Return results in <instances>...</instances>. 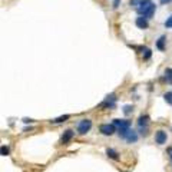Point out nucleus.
<instances>
[{
    "instance_id": "10",
    "label": "nucleus",
    "mask_w": 172,
    "mask_h": 172,
    "mask_svg": "<svg viewBox=\"0 0 172 172\" xmlns=\"http://www.w3.org/2000/svg\"><path fill=\"white\" fill-rule=\"evenodd\" d=\"M148 120H149V118H148L146 115H142V116L138 119L139 128H146V126H148Z\"/></svg>"
},
{
    "instance_id": "21",
    "label": "nucleus",
    "mask_w": 172,
    "mask_h": 172,
    "mask_svg": "<svg viewBox=\"0 0 172 172\" xmlns=\"http://www.w3.org/2000/svg\"><path fill=\"white\" fill-rule=\"evenodd\" d=\"M139 3H141V0H131V1H129V4H131V6H135V7H138Z\"/></svg>"
},
{
    "instance_id": "20",
    "label": "nucleus",
    "mask_w": 172,
    "mask_h": 172,
    "mask_svg": "<svg viewBox=\"0 0 172 172\" xmlns=\"http://www.w3.org/2000/svg\"><path fill=\"white\" fill-rule=\"evenodd\" d=\"M1 155H3V156H6V155H9V148H7V146H1Z\"/></svg>"
},
{
    "instance_id": "19",
    "label": "nucleus",
    "mask_w": 172,
    "mask_h": 172,
    "mask_svg": "<svg viewBox=\"0 0 172 172\" xmlns=\"http://www.w3.org/2000/svg\"><path fill=\"white\" fill-rule=\"evenodd\" d=\"M132 111H133V108H132L131 105H126L125 108H123V112H125V115H129V113L132 112Z\"/></svg>"
},
{
    "instance_id": "13",
    "label": "nucleus",
    "mask_w": 172,
    "mask_h": 172,
    "mask_svg": "<svg viewBox=\"0 0 172 172\" xmlns=\"http://www.w3.org/2000/svg\"><path fill=\"white\" fill-rule=\"evenodd\" d=\"M106 155H108L109 158H112V159H119V156H118L119 153L116 152V151H113V149H111V148L106 149Z\"/></svg>"
},
{
    "instance_id": "16",
    "label": "nucleus",
    "mask_w": 172,
    "mask_h": 172,
    "mask_svg": "<svg viewBox=\"0 0 172 172\" xmlns=\"http://www.w3.org/2000/svg\"><path fill=\"white\" fill-rule=\"evenodd\" d=\"M164 25H165L166 29H172V14L165 20V23H164Z\"/></svg>"
},
{
    "instance_id": "23",
    "label": "nucleus",
    "mask_w": 172,
    "mask_h": 172,
    "mask_svg": "<svg viewBox=\"0 0 172 172\" xmlns=\"http://www.w3.org/2000/svg\"><path fill=\"white\" fill-rule=\"evenodd\" d=\"M168 155H169V158L172 159V148H169V149H168Z\"/></svg>"
},
{
    "instance_id": "9",
    "label": "nucleus",
    "mask_w": 172,
    "mask_h": 172,
    "mask_svg": "<svg viewBox=\"0 0 172 172\" xmlns=\"http://www.w3.org/2000/svg\"><path fill=\"white\" fill-rule=\"evenodd\" d=\"M155 10H156V6H155V4H151V6L148 7V9H146V12L144 14H142V16H145L146 19H151V17H152L153 16V13H155Z\"/></svg>"
},
{
    "instance_id": "7",
    "label": "nucleus",
    "mask_w": 172,
    "mask_h": 172,
    "mask_svg": "<svg viewBox=\"0 0 172 172\" xmlns=\"http://www.w3.org/2000/svg\"><path fill=\"white\" fill-rule=\"evenodd\" d=\"M73 131H70V129H67V131H65V133H63V136H62V139H60V142L62 144H66V142H69L70 139L73 138Z\"/></svg>"
},
{
    "instance_id": "18",
    "label": "nucleus",
    "mask_w": 172,
    "mask_h": 172,
    "mask_svg": "<svg viewBox=\"0 0 172 172\" xmlns=\"http://www.w3.org/2000/svg\"><path fill=\"white\" fill-rule=\"evenodd\" d=\"M144 59L145 60H148L149 58H151V55H152V52H151V49H144Z\"/></svg>"
},
{
    "instance_id": "2",
    "label": "nucleus",
    "mask_w": 172,
    "mask_h": 172,
    "mask_svg": "<svg viewBox=\"0 0 172 172\" xmlns=\"http://www.w3.org/2000/svg\"><path fill=\"white\" fill-rule=\"evenodd\" d=\"M100 133H103L106 136H109V135H113V133L116 132V129H115V125H109V123H105V125H100L99 128Z\"/></svg>"
},
{
    "instance_id": "6",
    "label": "nucleus",
    "mask_w": 172,
    "mask_h": 172,
    "mask_svg": "<svg viewBox=\"0 0 172 172\" xmlns=\"http://www.w3.org/2000/svg\"><path fill=\"white\" fill-rule=\"evenodd\" d=\"M113 125L118 126L119 129H123V128H131V120H126V119H115V120H113Z\"/></svg>"
},
{
    "instance_id": "14",
    "label": "nucleus",
    "mask_w": 172,
    "mask_h": 172,
    "mask_svg": "<svg viewBox=\"0 0 172 172\" xmlns=\"http://www.w3.org/2000/svg\"><path fill=\"white\" fill-rule=\"evenodd\" d=\"M70 118L69 115H63V116H59V118H56V119H53L52 122L53 123H60V122H65V120H67Z\"/></svg>"
},
{
    "instance_id": "11",
    "label": "nucleus",
    "mask_w": 172,
    "mask_h": 172,
    "mask_svg": "<svg viewBox=\"0 0 172 172\" xmlns=\"http://www.w3.org/2000/svg\"><path fill=\"white\" fill-rule=\"evenodd\" d=\"M165 42H166V37L165 36H161L156 42V47H158L159 50H165Z\"/></svg>"
},
{
    "instance_id": "4",
    "label": "nucleus",
    "mask_w": 172,
    "mask_h": 172,
    "mask_svg": "<svg viewBox=\"0 0 172 172\" xmlns=\"http://www.w3.org/2000/svg\"><path fill=\"white\" fill-rule=\"evenodd\" d=\"M166 139H168V136H166V132H164V131H158V132L155 133V142L158 145L166 144Z\"/></svg>"
},
{
    "instance_id": "22",
    "label": "nucleus",
    "mask_w": 172,
    "mask_h": 172,
    "mask_svg": "<svg viewBox=\"0 0 172 172\" xmlns=\"http://www.w3.org/2000/svg\"><path fill=\"white\" fill-rule=\"evenodd\" d=\"M119 4H120V0H113V7H115V9H118Z\"/></svg>"
},
{
    "instance_id": "3",
    "label": "nucleus",
    "mask_w": 172,
    "mask_h": 172,
    "mask_svg": "<svg viewBox=\"0 0 172 172\" xmlns=\"http://www.w3.org/2000/svg\"><path fill=\"white\" fill-rule=\"evenodd\" d=\"M151 4H152V1H151V0H141L139 6L136 7V12H138V13L141 14V16H142V14H144V13L146 12V9L151 6Z\"/></svg>"
},
{
    "instance_id": "12",
    "label": "nucleus",
    "mask_w": 172,
    "mask_h": 172,
    "mask_svg": "<svg viewBox=\"0 0 172 172\" xmlns=\"http://www.w3.org/2000/svg\"><path fill=\"white\" fill-rule=\"evenodd\" d=\"M126 139H128V142H131V144H135V142L138 141V133L135 132V131H131Z\"/></svg>"
},
{
    "instance_id": "17",
    "label": "nucleus",
    "mask_w": 172,
    "mask_h": 172,
    "mask_svg": "<svg viewBox=\"0 0 172 172\" xmlns=\"http://www.w3.org/2000/svg\"><path fill=\"white\" fill-rule=\"evenodd\" d=\"M164 98H165V100L169 103V105H172V92H168L164 95Z\"/></svg>"
},
{
    "instance_id": "24",
    "label": "nucleus",
    "mask_w": 172,
    "mask_h": 172,
    "mask_svg": "<svg viewBox=\"0 0 172 172\" xmlns=\"http://www.w3.org/2000/svg\"><path fill=\"white\" fill-rule=\"evenodd\" d=\"M169 1H171V0H161V3H162V4H168Z\"/></svg>"
},
{
    "instance_id": "15",
    "label": "nucleus",
    "mask_w": 172,
    "mask_h": 172,
    "mask_svg": "<svg viewBox=\"0 0 172 172\" xmlns=\"http://www.w3.org/2000/svg\"><path fill=\"white\" fill-rule=\"evenodd\" d=\"M165 78H166V82L172 83V69H166L165 70Z\"/></svg>"
},
{
    "instance_id": "5",
    "label": "nucleus",
    "mask_w": 172,
    "mask_h": 172,
    "mask_svg": "<svg viewBox=\"0 0 172 172\" xmlns=\"http://www.w3.org/2000/svg\"><path fill=\"white\" fill-rule=\"evenodd\" d=\"M136 26L139 27V29H148V26H149V23H148V19H146L145 16H139V17H136Z\"/></svg>"
},
{
    "instance_id": "1",
    "label": "nucleus",
    "mask_w": 172,
    "mask_h": 172,
    "mask_svg": "<svg viewBox=\"0 0 172 172\" xmlns=\"http://www.w3.org/2000/svg\"><path fill=\"white\" fill-rule=\"evenodd\" d=\"M90 128H92V120L90 119H82L79 123H78V132L83 135V133L89 132Z\"/></svg>"
},
{
    "instance_id": "8",
    "label": "nucleus",
    "mask_w": 172,
    "mask_h": 172,
    "mask_svg": "<svg viewBox=\"0 0 172 172\" xmlns=\"http://www.w3.org/2000/svg\"><path fill=\"white\" fill-rule=\"evenodd\" d=\"M115 95H111V96H108L106 98V100L102 103V106H105V108H113L115 106Z\"/></svg>"
}]
</instances>
